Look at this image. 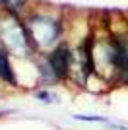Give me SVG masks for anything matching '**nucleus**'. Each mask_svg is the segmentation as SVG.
I'll return each mask as SVG.
<instances>
[{"label": "nucleus", "mask_w": 128, "mask_h": 130, "mask_svg": "<svg viewBox=\"0 0 128 130\" xmlns=\"http://www.w3.org/2000/svg\"><path fill=\"white\" fill-rule=\"evenodd\" d=\"M47 60H49V64H51V70H53L54 78L58 82H68L70 80V72H72V51L66 45L54 47L47 54Z\"/></svg>", "instance_id": "3"}, {"label": "nucleus", "mask_w": 128, "mask_h": 130, "mask_svg": "<svg viewBox=\"0 0 128 130\" xmlns=\"http://www.w3.org/2000/svg\"><path fill=\"white\" fill-rule=\"evenodd\" d=\"M0 47L8 51V54H14V56H29L33 53L25 27L18 20H8L0 25Z\"/></svg>", "instance_id": "2"}, {"label": "nucleus", "mask_w": 128, "mask_h": 130, "mask_svg": "<svg viewBox=\"0 0 128 130\" xmlns=\"http://www.w3.org/2000/svg\"><path fill=\"white\" fill-rule=\"evenodd\" d=\"M33 95H35V99H37V101H41V103H45V105L60 103V95H58L56 91H53L51 87H39V89H35V91H33Z\"/></svg>", "instance_id": "5"}, {"label": "nucleus", "mask_w": 128, "mask_h": 130, "mask_svg": "<svg viewBox=\"0 0 128 130\" xmlns=\"http://www.w3.org/2000/svg\"><path fill=\"white\" fill-rule=\"evenodd\" d=\"M0 2H2V6L8 8L10 12H18V10H21V8L25 6L27 0H0Z\"/></svg>", "instance_id": "7"}, {"label": "nucleus", "mask_w": 128, "mask_h": 130, "mask_svg": "<svg viewBox=\"0 0 128 130\" xmlns=\"http://www.w3.org/2000/svg\"><path fill=\"white\" fill-rule=\"evenodd\" d=\"M27 39L31 43L33 51H47L58 47L60 39V23L49 16H33L27 20L25 25Z\"/></svg>", "instance_id": "1"}, {"label": "nucleus", "mask_w": 128, "mask_h": 130, "mask_svg": "<svg viewBox=\"0 0 128 130\" xmlns=\"http://www.w3.org/2000/svg\"><path fill=\"white\" fill-rule=\"evenodd\" d=\"M74 120H78V122H87V124H105L111 128L115 122H113L109 117H101V115H74Z\"/></svg>", "instance_id": "6"}, {"label": "nucleus", "mask_w": 128, "mask_h": 130, "mask_svg": "<svg viewBox=\"0 0 128 130\" xmlns=\"http://www.w3.org/2000/svg\"><path fill=\"white\" fill-rule=\"evenodd\" d=\"M0 82L6 84L8 87H18V78H16V72H14V66L10 62V54L8 51L0 47Z\"/></svg>", "instance_id": "4"}]
</instances>
